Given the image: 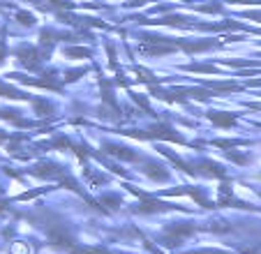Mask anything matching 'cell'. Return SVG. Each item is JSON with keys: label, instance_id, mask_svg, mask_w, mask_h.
<instances>
[{"label": "cell", "instance_id": "4316f807", "mask_svg": "<svg viewBox=\"0 0 261 254\" xmlns=\"http://www.w3.org/2000/svg\"><path fill=\"white\" fill-rule=\"evenodd\" d=\"M16 21H19L21 26H33V23H35V21H37V19H35V16L30 14V12H23V10H19V12H16Z\"/></svg>", "mask_w": 261, "mask_h": 254}, {"label": "cell", "instance_id": "ba28073f", "mask_svg": "<svg viewBox=\"0 0 261 254\" xmlns=\"http://www.w3.org/2000/svg\"><path fill=\"white\" fill-rule=\"evenodd\" d=\"M164 196H180V194H190L192 196L194 201H197L199 206H201V208H215V204H213L211 199H208L206 194H203L201 190H199V187H178V190H169V192H162Z\"/></svg>", "mask_w": 261, "mask_h": 254}, {"label": "cell", "instance_id": "7a4b0ae2", "mask_svg": "<svg viewBox=\"0 0 261 254\" xmlns=\"http://www.w3.org/2000/svg\"><path fill=\"white\" fill-rule=\"evenodd\" d=\"M194 231H197V226L190 224V222H173V224H167L162 231V245L164 247H178V245L182 243V240L188 238V236H192Z\"/></svg>", "mask_w": 261, "mask_h": 254}, {"label": "cell", "instance_id": "e575fe53", "mask_svg": "<svg viewBox=\"0 0 261 254\" xmlns=\"http://www.w3.org/2000/svg\"><path fill=\"white\" fill-rule=\"evenodd\" d=\"M241 254H261V243H256L254 247H243Z\"/></svg>", "mask_w": 261, "mask_h": 254}, {"label": "cell", "instance_id": "836d02e7", "mask_svg": "<svg viewBox=\"0 0 261 254\" xmlns=\"http://www.w3.org/2000/svg\"><path fill=\"white\" fill-rule=\"evenodd\" d=\"M5 58H7V42L5 39H0V65L5 63Z\"/></svg>", "mask_w": 261, "mask_h": 254}, {"label": "cell", "instance_id": "2e32d148", "mask_svg": "<svg viewBox=\"0 0 261 254\" xmlns=\"http://www.w3.org/2000/svg\"><path fill=\"white\" fill-rule=\"evenodd\" d=\"M160 153H162L164 157H169V160H171V162H173V164H176V166H180V171L190 173V176H197V171H194L192 166H190L188 162H182L180 157H178V155H176V153H173V150H169V148H160Z\"/></svg>", "mask_w": 261, "mask_h": 254}, {"label": "cell", "instance_id": "603a6c76", "mask_svg": "<svg viewBox=\"0 0 261 254\" xmlns=\"http://www.w3.org/2000/svg\"><path fill=\"white\" fill-rule=\"evenodd\" d=\"M185 72H201V74H215L217 67L215 65H201V63H194V65H185Z\"/></svg>", "mask_w": 261, "mask_h": 254}, {"label": "cell", "instance_id": "e0dca14e", "mask_svg": "<svg viewBox=\"0 0 261 254\" xmlns=\"http://www.w3.org/2000/svg\"><path fill=\"white\" fill-rule=\"evenodd\" d=\"M0 97H7V99H28V95H25L23 90L14 88V86H10V83H3V81H0Z\"/></svg>", "mask_w": 261, "mask_h": 254}, {"label": "cell", "instance_id": "d590c367", "mask_svg": "<svg viewBox=\"0 0 261 254\" xmlns=\"http://www.w3.org/2000/svg\"><path fill=\"white\" fill-rule=\"evenodd\" d=\"M143 247H146V249H150V252H153V254H164L162 252V249H158V247H155V243H150V240H143Z\"/></svg>", "mask_w": 261, "mask_h": 254}, {"label": "cell", "instance_id": "74e56055", "mask_svg": "<svg viewBox=\"0 0 261 254\" xmlns=\"http://www.w3.org/2000/svg\"><path fill=\"white\" fill-rule=\"evenodd\" d=\"M247 86H252V88H259V86H261V79H252Z\"/></svg>", "mask_w": 261, "mask_h": 254}, {"label": "cell", "instance_id": "8d00e7d4", "mask_svg": "<svg viewBox=\"0 0 261 254\" xmlns=\"http://www.w3.org/2000/svg\"><path fill=\"white\" fill-rule=\"evenodd\" d=\"M3 194H5V192H3V187H0V210H5V208H7V201L3 199Z\"/></svg>", "mask_w": 261, "mask_h": 254}, {"label": "cell", "instance_id": "83f0119b", "mask_svg": "<svg viewBox=\"0 0 261 254\" xmlns=\"http://www.w3.org/2000/svg\"><path fill=\"white\" fill-rule=\"evenodd\" d=\"M129 95H132V99H134V102H137V104H139V107H141V109H143V111H146V113H148V116H155V111H153V109H150V104H148V102H146V99H143V97H141V95H139V93H129Z\"/></svg>", "mask_w": 261, "mask_h": 254}, {"label": "cell", "instance_id": "4dcf8cb0", "mask_svg": "<svg viewBox=\"0 0 261 254\" xmlns=\"http://www.w3.org/2000/svg\"><path fill=\"white\" fill-rule=\"evenodd\" d=\"M86 72H88V69H86V67L76 69V72H67V74H65V79H63V81H65V83H69V81H76V79H81V74H86Z\"/></svg>", "mask_w": 261, "mask_h": 254}, {"label": "cell", "instance_id": "9a60e30c", "mask_svg": "<svg viewBox=\"0 0 261 254\" xmlns=\"http://www.w3.org/2000/svg\"><path fill=\"white\" fill-rule=\"evenodd\" d=\"M206 88L215 90V93H238L243 90V86L236 81H206Z\"/></svg>", "mask_w": 261, "mask_h": 254}, {"label": "cell", "instance_id": "44dd1931", "mask_svg": "<svg viewBox=\"0 0 261 254\" xmlns=\"http://www.w3.org/2000/svg\"><path fill=\"white\" fill-rule=\"evenodd\" d=\"M63 54L67 58H90V49H86V46H67Z\"/></svg>", "mask_w": 261, "mask_h": 254}, {"label": "cell", "instance_id": "277c9868", "mask_svg": "<svg viewBox=\"0 0 261 254\" xmlns=\"http://www.w3.org/2000/svg\"><path fill=\"white\" fill-rule=\"evenodd\" d=\"M16 58L21 60V65L23 67H28V69H40L42 65H44V60L49 58V54L46 51H40L37 46H33V44H21V46H16Z\"/></svg>", "mask_w": 261, "mask_h": 254}, {"label": "cell", "instance_id": "f546056e", "mask_svg": "<svg viewBox=\"0 0 261 254\" xmlns=\"http://www.w3.org/2000/svg\"><path fill=\"white\" fill-rule=\"evenodd\" d=\"M224 153H227V157L231 162H236V164H247V162H250L247 155H238V153H231V150H224Z\"/></svg>", "mask_w": 261, "mask_h": 254}, {"label": "cell", "instance_id": "f1b7e54d", "mask_svg": "<svg viewBox=\"0 0 261 254\" xmlns=\"http://www.w3.org/2000/svg\"><path fill=\"white\" fill-rule=\"evenodd\" d=\"M10 254H30V247L25 243H21V240H16V243L12 245Z\"/></svg>", "mask_w": 261, "mask_h": 254}, {"label": "cell", "instance_id": "9c48e42d", "mask_svg": "<svg viewBox=\"0 0 261 254\" xmlns=\"http://www.w3.org/2000/svg\"><path fill=\"white\" fill-rule=\"evenodd\" d=\"M60 39H69V42H74V35L72 33H56V30H51V28H44L40 33V44H42V49L46 51V54H51V49H54V44L56 42H60Z\"/></svg>", "mask_w": 261, "mask_h": 254}, {"label": "cell", "instance_id": "5bb4252c", "mask_svg": "<svg viewBox=\"0 0 261 254\" xmlns=\"http://www.w3.org/2000/svg\"><path fill=\"white\" fill-rule=\"evenodd\" d=\"M99 88H102V102H104V107H114L116 111H120V107H118V102H116V95H114V88H111L109 79L99 77Z\"/></svg>", "mask_w": 261, "mask_h": 254}, {"label": "cell", "instance_id": "d6a6232c", "mask_svg": "<svg viewBox=\"0 0 261 254\" xmlns=\"http://www.w3.org/2000/svg\"><path fill=\"white\" fill-rule=\"evenodd\" d=\"M231 5H261V0H227Z\"/></svg>", "mask_w": 261, "mask_h": 254}, {"label": "cell", "instance_id": "8fae6325", "mask_svg": "<svg viewBox=\"0 0 261 254\" xmlns=\"http://www.w3.org/2000/svg\"><path fill=\"white\" fill-rule=\"evenodd\" d=\"M143 173H146V176L150 178V181H155V183H164V181H169L167 166L160 164V162H155V160H148L146 164H143Z\"/></svg>", "mask_w": 261, "mask_h": 254}, {"label": "cell", "instance_id": "f35d334b", "mask_svg": "<svg viewBox=\"0 0 261 254\" xmlns=\"http://www.w3.org/2000/svg\"><path fill=\"white\" fill-rule=\"evenodd\" d=\"M182 3H194V0H182Z\"/></svg>", "mask_w": 261, "mask_h": 254}, {"label": "cell", "instance_id": "3957f363", "mask_svg": "<svg viewBox=\"0 0 261 254\" xmlns=\"http://www.w3.org/2000/svg\"><path fill=\"white\" fill-rule=\"evenodd\" d=\"M127 137H134V139H167V141H173V143H188L180 134H176L169 125H155L146 132H139V130H129V132H123Z\"/></svg>", "mask_w": 261, "mask_h": 254}, {"label": "cell", "instance_id": "cb8c5ba5", "mask_svg": "<svg viewBox=\"0 0 261 254\" xmlns=\"http://www.w3.org/2000/svg\"><path fill=\"white\" fill-rule=\"evenodd\" d=\"M69 254H111V252L104 249V247H88V245H79V247H74Z\"/></svg>", "mask_w": 261, "mask_h": 254}, {"label": "cell", "instance_id": "484cf974", "mask_svg": "<svg viewBox=\"0 0 261 254\" xmlns=\"http://www.w3.org/2000/svg\"><path fill=\"white\" fill-rule=\"evenodd\" d=\"M49 3L56 7V12H69V10H74V7H76L72 0H49Z\"/></svg>", "mask_w": 261, "mask_h": 254}, {"label": "cell", "instance_id": "52a82bcc", "mask_svg": "<svg viewBox=\"0 0 261 254\" xmlns=\"http://www.w3.org/2000/svg\"><path fill=\"white\" fill-rule=\"evenodd\" d=\"M10 79H16V81L25 83V86H37V88H49V90H63V86L60 83H56V77L54 74H44L42 79H28V77H21V74H10Z\"/></svg>", "mask_w": 261, "mask_h": 254}, {"label": "cell", "instance_id": "5b68a950", "mask_svg": "<svg viewBox=\"0 0 261 254\" xmlns=\"http://www.w3.org/2000/svg\"><path fill=\"white\" fill-rule=\"evenodd\" d=\"M129 190L141 199L137 206V213H169V210H178V206H169L167 201H162V199L148 196V194H143V192H139L137 187H129Z\"/></svg>", "mask_w": 261, "mask_h": 254}, {"label": "cell", "instance_id": "d4e9b609", "mask_svg": "<svg viewBox=\"0 0 261 254\" xmlns=\"http://www.w3.org/2000/svg\"><path fill=\"white\" fill-rule=\"evenodd\" d=\"M99 204H104V206L116 210L120 206V196L118 194H104V196H99Z\"/></svg>", "mask_w": 261, "mask_h": 254}, {"label": "cell", "instance_id": "6da1fadb", "mask_svg": "<svg viewBox=\"0 0 261 254\" xmlns=\"http://www.w3.org/2000/svg\"><path fill=\"white\" fill-rule=\"evenodd\" d=\"M44 215H46L44 229H46V234H49L51 245H58V247H72V249L76 247V243H74V238H72V234H69L67 226L60 224L58 220H54V215L46 213V210H44Z\"/></svg>", "mask_w": 261, "mask_h": 254}, {"label": "cell", "instance_id": "60d3db41", "mask_svg": "<svg viewBox=\"0 0 261 254\" xmlns=\"http://www.w3.org/2000/svg\"><path fill=\"white\" fill-rule=\"evenodd\" d=\"M259 196H261V192H259Z\"/></svg>", "mask_w": 261, "mask_h": 254}, {"label": "cell", "instance_id": "ffe728a7", "mask_svg": "<svg viewBox=\"0 0 261 254\" xmlns=\"http://www.w3.org/2000/svg\"><path fill=\"white\" fill-rule=\"evenodd\" d=\"M215 148H222V150H231V148L236 146H245L247 141H243V139H215V141H211Z\"/></svg>", "mask_w": 261, "mask_h": 254}, {"label": "cell", "instance_id": "7c38bea8", "mask_svg": "<svg viewBox=\"0 0 261 254\" xmlns=\"http://www.w3.org/2000/svg\"><path fill=\"white\" fill-rule=\"evenodd\" d=\"M208 120L215 122L217 127H224V130H231V127L238 125V116L236 113H229V111H208L206 113Z\"/></svg>", "mask_w": 261, "mask_h": 254}, {"label": "cell", "instance_id": "4fadbf2b", "mask_svg": "<svg viewBox=\"0 0 261 254\" xmlns=\"http://www.w3.org/2000/svg\"><path fill=\"white\" fill-rule=\"evenodd\" d=\"M197 166L201 169V173H206V176H211V178H227V171L213 160H199Z\"/></svg>", "mask_w": 261, "mask_h": 254}, {"label": "cell", "instance_id": "7402d4cb", "mask_svg": "<svg viewBox=\"0 0 261 254\" xmlns=\"http://www.w3.org/2000/svg\"><path fill=\"white\" fill-rule=\"evenodd\" d=\"M134 72L139 74V81L148 83V86H158V83H160V79L155 77L153 72H148V69H143V67H134Z\"/></svg>", "mask_w": 261, "mask_h": 254}, {"label": "cell", "instance_id": "ab89813d", "mask_svg": "<svg viewBox=\"0 0 261 254\" xmlns=\"http://www.w3.org/2000/svg\"><path fill=\"white\" fill-rule=\"evenodd\" d=\"M114 254H123V252H114Z\"/></svg>", "mask_w": 261, "mask_h": 254}, {"label": "cell", "instance_id": "1f68e13d", "mask_svg": "<svg viewBox=\"0 0 261 254\" xmlns=\"http://www.w3.org/2000/svg\"><path fill=\"white\" fill-rule=\"evenodd\" d=\"M185 254H229L227 249H192V252H185Z\"/></svg>", "mask_w": 261, "mask_h": 254}, {"label": "cell", "instance_id": "ac0fdd59", "mask_svg": "<svg viewBox=\"0 0 261 254\" xmlns=\"http://www.w3.org/2000/svg\"><path fill=\"white\" fill-rule=\"evenodd\" d=\"M0 118L3 120H10L12 125H19V127H30L33 122L30 120H25V118H21L16 111H10V109H0Z\"/></svg>", "mask_w": 261, "mask_h": 254}, {"label": "cell", "instance_id": "d6986e66", "mask_svg": "<svg viewBox=\"0 0 261 254\" xmlns=\"http://www.w3.org/2000/svg\"><path fill=\"white\" fill-rule=\"evenodd\" d=\"M33 107H35V113H37V116H42V118H46V116H51V113H54V104H51L49 99L37 97V99H33Z\"/></svg>", "mask_w": 261, "mask_h": 254}, {"label": "cell", "instance_id": "8992f818", "mask_svg": "<svg viewBox=\"0 0 261 254\" xmlns=\"http://www.w3.org/2000/svg\"><path fill=\"white\" fill-rule=\"evenodd\" d=\"M28 173H30V176L42 178V181H56V183H60L67 171H65L63 166L56 164V162H40V164H35L33 169H28Z\"/></svg>", "mask_w": 261, "mask_h": 254}, {"label": "cell", "instance_id": "30bf717a", "mask_svg": "<svg viewBox=\"0 0 261 254\" xmlns=\"http://www.w3.org/2000/svg\"><path fill=\"white\" fill-rule=\"evenodd\" d=\"M102 148H104V153H109V155L118 157V160H125V162H139V160H141V157H139L137 153L132 150V148L118 146V143H109V141H104V143H102Z\"/></svg>", "mask_w": 261, "mask_h": 254}]
</instances>
